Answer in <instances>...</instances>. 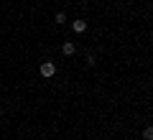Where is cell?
Here are the masks:
<instances>
[{"label":"cell","mask_w":153,"mask_h":140,"mask_svg":"<svg viewBox=\"0 0 153 140\" xmlns=\"http://www.w3.org/2000/svg\"><path fill=\"white\" fill-rule=\"evenodd\" d=\"M38 74L44 76V79H51V76L56 74V64H54V61H41V66H38Z\"/></svg>","instance_id":"1"},{"label":"cell","mask_w":153,"mask_h":140,"mask_svg":"<svg viewBox=\"0 0 153 140\" xmlns=\"http://www.w3.org/2000/svg\"><path fill=\"white\" fill-rule=\"evenodd\" d=\"M61 54H64V56H74V54H76L74 41H64V46H61Z\"/></svg>","instance_id":"2"},{"label":"cell","mask_w":153,"mask_h":140,"mask_svg":"<svg viewBox=\"0 0 153 140\" xmlns=\"http://www.w3.org/2000/svg\"><path fill=\"white\" fill-rule=\"evenodd\" d=\"M71 28H74V33H84V31H87V21H82V18H79V21L71 23Z\"/></svg>","instance_id":"3"},{"label":"cell","mask_w":153,"mask_h":140,"mask_svg":"<svg viewBox=\"0 0 153 140\" xmlns=\"http://www.w3.org/2000/svg\"><path fill=\"white\" fill-rule=\"evenodd\" d=\"M54 21L59 23V26H64V23H66V13H64V10H59V13L54 16Z\"/></svg>","instance_id":"4"},{"label":"cell","mask_w":153,"mask_h":140,"mask_svg":"<svg viewBox=\"0 0 153 140\" xmlns=\"http://www.w3.org/2000/svg\"><path fill=\"white\" fill-rule=\"evenodd\" d=\"M143 140H153V125H148V127L143 130Z\"/></svg>","instance_id":"5"},{"label":"cell","mask_w":153,"mask_h":140,"mask_svg":"<svg viewBox=\"0 0 153 140\" xmlns=\"http://www.w3.org/2000/svg\"><path fill=\"white\" fill-rule=\"evenodd\" d=\"M87 64H89V66L97 64V54H94V51H89V54H87Z\"/></svg>","instance_id":"6"}]
</instances>
